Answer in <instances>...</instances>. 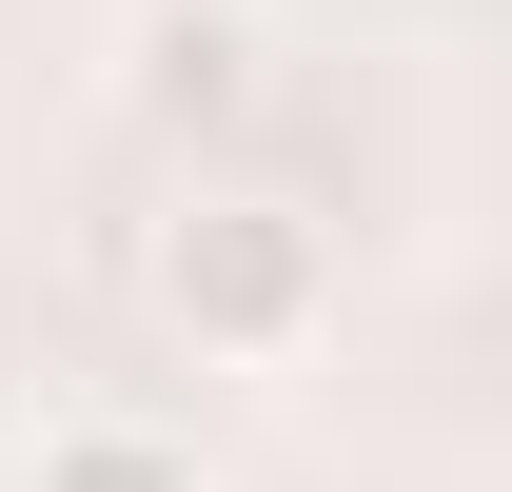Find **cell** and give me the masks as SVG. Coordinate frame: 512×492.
I'll return each instance as SVG.
<instances>
[{
	"label": "cell",
	"instance_id": "3957f363",
	"mask_svg": "<svg viewBox=\"0 0 512 492\" xmlns=\"http://www.w3.org/2000/svg\"><path fill=\"white\" fill-rule=\"evenodd\" d=\"M20 492H217V473H197V433H158V414H60L20 453Z\"/></svg>",
	"mask_w": 512,
	"mask_h": 492
},
{
	"label": "cell",
	"instance_id": "6da1fadb",
	"mask_svg": "<svg viewBox=\"0 0 512 492\" xmlns=\"http://www.w3.org/2000/svg\"><path fill=\"white\" fill-rule=\"evenodd\" d=\"M158 315L197 355H237V374L316 355L335 335V217H296V197H178L158 217Z\"/></svg>",
	"mask_w": 512,
	"mask_h": 492
},
{
	"label": "cell",
	"instance_id": "7a4b0ae2",
	"mask_svg": "<svg viewBox=\"0 0 512 492\" xmlns=\"http://www.w3.org/2000/svg\"><path fill=\"white\" fill-rule=\"evenodd\" d=\"M256 79H276L256 0H138V20H119V99H138L158 138H217V119H256Z\"/></svg>",
	"mask_w": 512,
	"mask_h": 492
}]
</instances>
